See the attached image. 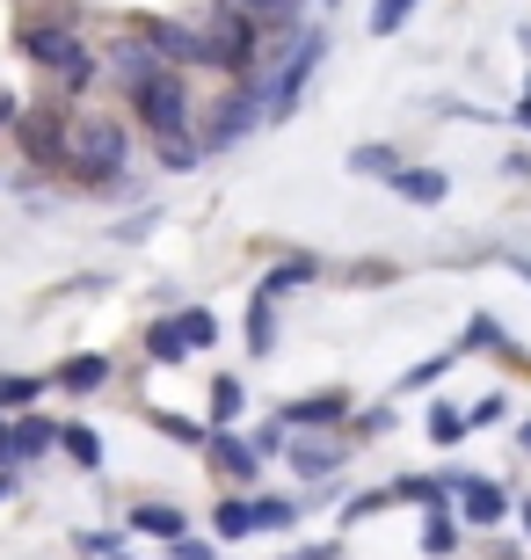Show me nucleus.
<instances>
[{
    "instance_id": "obj_1",
    "label": "nucleus",
    "mask_w": 531,
    "mask_h": 560,
    "mask_svg": "<svg viewBox=\"0 0 531 560\" xmlns=\"http://www.w3.org/2000/svg\"><path fill=\"white\" fill-rule=\"evenodd\" d=\"M8 51L37 66L44 88L66 103H88L103 88V44H88V22H8Z\"/></svg>"
},
{
    "instance_id": "obj_2",
    "label": "nucleus",
    "mask_w": 531,
    "mask_h": 560,
    "mask_svg": "<svg viewBox=\"0 0 531 560\" xmlns=\"http://www.w3.org/2000/svg\"><path fill=\"white\" fill-rule=\"evenodd\" d=\"M131 145H139V125L124 109H73V139H66V175L81 197H109L117 175H131Z\"/></svg>"
},
{
    "instance_id": "obj_3",
    "label": "nucleus",
    "mask_w": 531,
    "mask_h": 560,
    "mask_svg": "<svg viewBox=\"0 0 531 560\" xmlns=\"http://www.w3.org/2000/svg\"><path fill=\"white\" fill-rule=\"evenodd\" d=\"M255 131H269V66L263 73H241V81H219L211 103H197V145H205V161L247 145Z\"/></svg>"
},
{
    "instance_id": "obj_4",
    "label": "nucleus",
    "mask_w": 531,
    "mask_h": 560,
    "mask_svg": "<svg viewBox=\"0 0 531 560\" xmlns=\"http://www.w3.org/2000/svg\"><path fill=\"white\" fill-rule=\"evenodd\" d=\"M124 117L139 125L146 145H161V139H197V73H183V66L153 73L146 88H131V95H124Z\"/></svg>"
},
{
    "instance_id": "obj_5",
    "label": "nucleus",
    "mask_w": 531,
    "mask_h": 560,
    "mask_svg": "<svg viewBox=\"0 0 531 560\" xmlns=\"http://www.w3.org/2000/svg\"><path fill=\"white\" fill-rule=\"evenodd\" d=\"M73 109L66 95H51L44 88L37 103H22L15 131H8V145H15V161L30 167V175H66V139H73Z\"/></svg>"
},
{
    "instance_id": "obj_6",
    "label": "nucleus",
    "mask_w": 531,
    "mask_h": 560,
    "mask_svg": "<svg viewBox=\"0 0 531 560\" xmlns=\"http://www.w3.org/2000/svg\"><path fill=\"white\" fill-rule=\"evenodd\" d=\"M321 66H327V30L307 22L299 44L269 66V125H291V117H299V103L313 95V73H321Z\"/></svg>"
},
{
    "instance_id": "obj_7",
    "label": "nucleus",
    "mask_w": 531,
    "mask_h": 560,
    "mask_svg": "<svg viewBox=\"0 0 531 560\" xmlns=\"http://www.w3.org/2000/svg\"><path fill=\"white\" fill-rule=\"evenodd\" d=\"M131 22H139L146 37H153V51H161L168 66H183V73H211L205 8H197V15H161V8H131Z\"/></svg>"
},
{
    "instance_id": "obj_8",
    "label": "nucleus",
    "mask_w": 531,
    "mask_h": 560,
    "mask_svg": "<svg viewBox=\"0 0 531 560\" xmlns=\"http://www.w3.org/2000/svg\"><path fill=\"white\" fill-rule=\"evenodd\" d=\"M153 73H168V59L153 51V37H146L139 22L124 15V30H109V37H103V81L117 88V103H124V95H131V88H146Z\"/></svg>"
},
{
    "instance_id": "obj_9",
    "label": "nucleus",
    "mask_w": 531,
    "mask_h": 560,
    "mask_svg": "<svg viewBox=\"0 0 531 560\" xmlns=\"http://www.w3.org/2000/svg\"><path fill=\"white\" fill-rule=\"evenodd\" d=\"M445 488H451V510H459V524H466V532H495V524L517 510L510 488H503L495 474H466V466H445Z\"/></svg>"
},
{
    "instance_id": "obj_10",
    "label": "nucleus",
    "mask_w": 531,
    "mask_h": 560,
    "mask_svg": "<svg viewBox=\"0 0 531 560\" xmlns=\"http://www.w3.org/2000/svg\"><path fill=\"white\" fill-rule=\"evenodd\" d=\"M349 458H357V444L343 430H291L285 466H291V480H335Z\"/></svg>"
},
{
    "instance_id": "obj_11",
    "label": "nucleus",
    "mask_w": 531,
    "mask_h": 560,
    "mask_svg": "<svg viewBox=\"0 0 531 560\" xmlns=\"http://www.w3.org/2000/svg\"><path fill=\"white\" fill-rule=\"evenodd\" d=\"M51 452H59V416H44V408L0 416V466H37Z\"/></svg>"
},
{
    "instance_id": "obj_12",
    "label": "nucleus",
    "mask_w": 531,
    "mask_h": 560,
    "mask_svg": "<svg viewBox=\"0 0 531 560\" xmlns=\"http://www.w3.org/2000/svg\"><path fill=\"white\" fill-rule=\"evenodd\" d=\"M205 466H211V480H226V488L255 495V488H263V466H269V458L255 452L241 430H211V436H205Z\"/></svg>"
},
{
    "instance_id": "obj_13",
    "label": "nucleus",
    "mask_w": 531,
    "mask_h": 560,
    "mask_svg": "<svg viewBox=\"0 0 531 560\" xmlns=\"http://www.w3.org/2000/svg\"><path fill=\"white\" fill-rule=\"evenodd\" d=\"M349 416H357L349 386H313V394H291L285 408H277V422H285V430H343Z\"/></svg>"
},
{
    "instance_id": "obj_14",
    "label": "nucleus",
    "mask_w": 531,
    "mask_h": 560,
    "mask_svg": "<svg viewBox=\"0 0 531 560\" xmlns=\"http://www.w3.org/2000/svg\"><path fill=\"white\" fill-rule=\"evenodd\" d=\"M117 378V364H109L103 350H73V357H59L51 364V394H66V400H95Z\"/></svg>"
},
{
    "instance_id": "obj_15",
    "label": "nucleus",
    "mask_w": 531,
    "mask_h": 560,
    "mask_svg": "<svg viewBox=\"0 0 531 560\" xmlns=\"http://www.w3.org/2000/svg\"><path fill=\"white\" fill-rule=\"evenodd\" d=\"M139 357L153 364V372H183L197 350L183 342V320H175V313H161V320H146V328H139Z\"/></svg>"
},
{
    "instance_id": "obj_16",
    "label": "nucleus",
    "mask_w": 531,
    "mask_h": 560,
    "mask_svg": "<svg viewBox=\"0 0 531 560\" xmlns=\"http://www.w3.org/2000/svg\"><path fill=\"white\" fill-rule=\"evenodd\" d=\"M386 189L401 197V205H415V211H437V205L451 197V175H445L437 161H408V167H401V175H393Z\"/></svg>"
},
{
    "instance_id": "obj_17",
    "label": "nucleus",
    "mask_w": 531,
    "mask_h": 560,
    "mask_svg": "<svg viewBox=\"0 0 531 560\" xmlns=\"http://www.w3.org/2000/svg\"><path fill=\"white\" fill-rule=\"evenodd\" d=\"M277 299H269L263 284L247 291V306H241V342H247V357H277Z\"/></svg>"
},
{
    "instance_id": "obj_18",
    "label": "nucleus",
    "mask_w": 531,
    "mask_h": 560,
    "mask_svg": "<svg viewBox=\"0 0 531 560\" xmlns=\"http://www.w3.org/2000/svg\"><path fill=\"white\" fill-rule=\"evenodd\" d=\"M263 524H255V495H241V488H226L219 502H211V539L219 546H241V539H255Z\"/></svg>"
},
{
    "instance_id": "obj_19",
    "label": "nucleus",
    "mask_w": 531,
    "mask_h": 560,
    "mask_svg": "<svg viewBox=\"0 0 531 560\" xmlns=\"http://www.w3.org/2000/svg\"><path fill=\"white\" fill-rule=\"evenodd\" d=\"M321 277H327V262H321V255L291 248V255H277V262L263 270V291H269V299H285V291H307V284H321Z\"/></svg>"
},
{
    "instance_id": "obj_20",
    "label": "nucleus",
    "mask_w": 531,
    "mask_h": 560,
    "mask_svg": "<svg viewBox=\"0 0 531 560\" xmlns=\"http://www.w3.org/2000/svg\"><path fill=\"white\" fill-rule=\"evenodd\" d=\"M124 532H139V539H183L189 532V510H175V502H131L124 510Z\"/></svg>"
},
{
    "instance_id": "obj_21",
    "label": "nucleus",
    "mask_w": 531,
    "mask_h": 560,
    "mask_svg": "<svg viewBox=\"0 0 531 560\" xmlns=\"http://www.w3.org/2000/svg\"><path fill=\"white\" fill-rule=\"evenodd\" d=\"M241 416H247V378L241 372H211L205 422H211V430H241Z\"/></svg>"
},
{
    "instance_id": "obj_22",
    "label": "nucleus",
    "mask_w": 531,
    "mask_h": 560,
    "mask_svg": "<svg viewBox=\"0 0 531 560\" xmlns=\"http://www.w3.org/2000/svg\"><path fill=\"white\" fill-rule=\"evenodd\" d=\"M343 167H349V175H365V183H393V175L408 167V153H401L393 139H365V145H349Z\"/></svg>"
},
{
    "instance_id": "obj_23",
    "label": "nucleus",
    "mask_w": 531,
    "mask_h": 560,
    "mask_svg": "<svg viewBox=\"0 0 531 560\" xmlns=\"http://www.w3.org/2000/svg\"><path fill=\"white\" fill-rule=\"evenodd\" d=\"M459 357L466 350H437V357H423V364H408V372L393 378V400H415V394H437L451 372H459Z\"/></svg>"
},
{
    "instance_id": "obj_24",
    "label": "nucleus",
    "mask_w": 531,
    "mask_h": 560,
    "mask_svg": "<svg viewBox=\"0 0 531 560\" xmlns=\"http://www.w3.org/2000/svg\"><path fill=\"white\" fill-rule=\"evenodd\" d=\"M423 436L437 444V452H459V444L473 436V422H466L459 400H429V408H423Z\"/></svg>"
},
{
    "instance_id": "obj_25",
    "label": "nucleus",
    "mask_w": 531,
    "mask_h": 560,
    "mask_svg": "<svg viewBox=\"0 0 531 560\" xmlns=\"http://www.w3.org/2000/svg\"><path fill=\"white\" fill-rule=\"evenodd\" d=\"M459 350L466 357H517L510 328L495 320V313H466V328H459Z\"/></svg>"
},
{
    "instance_id": "obj_26",
    "label": "nucleus",
    "mask_w": 531,
    "mask_h": 560,
    "mask_svg": "<svg viewBox=\"0 0 531 560\" xmlns=\"http://www.w3.org/2000/svg\"><path fill=\"white\" fill-rule=\"evenodd\" d=\"M401 430V400H371V408H357V416L343 422V436L365 452V444H379V436H393Z\"/></svg>"
},
{
    "instance_id": "obj_27",
    "label": "nucleus",
    "mask_w": 531,
    "mask_h": 560,
    "mask_svg": "<svg viewBox=\"0 0 531 560\" xmlns=\"http://www.w3.org/2000/svg\"><path fill=\"white\" fill-rule=\"evenodd\" d=\"M459 539H466V524H459V510H451V502L423 510V553L429 560H451V553H459Z\"/></svg>"
},
{
    "instance_id": "obj_28",
    "label": "nucleus",
    "mask_w": 531,
    "mask_h": 560,
    "mask_svg": "<svg viewBox=\"0 0 531 560\" xmlns=\"http://www.w3.org/2000/svg\"><path fill=\"white\" fill-rule=\"evenodd\" d=\"M51 394V372H8L0 364V416H22V408H37Z\"/></svg>"
},
{
    "instance_id": "obj_29",
    "label": "nucleus",
    "mask_w": 531,
    "mask_h": 560,
    "mask_svg": "<svg viewBox=\"0 0 531 560\" xmlns=\"http://www.w3.org/2000/svg\"><path fill=\"white\" fill-rule=\"evenodd\" d=\"M59 452L81 466V474H103V430L95 422H59Z\"/></svg>"
},
{
    "instance_id": "obj_30",
    "label": "nucleus",
    "mask_w": 531,
    "mask_h": 560,
    "mask_svg": "<svg viewBox=\"0 0 531 560\" xmlns=\"http://www.w3.org/2000/svg\"><path fill=\"white\" fill-rule=\"evenodd\" d=\"M393 502L437 510V502H451V488H445V474H393Z\"/></svg>"
},
{
    "instance_id": "obj_31",
    "label": "nucleus",
    "mask_w": 531,
    "mask_h": 560,
    "mask_svg": "<svg viewBox=\"0 0 531 560\" xmlns=\"http://www.w3.org/2000/svg\"><path fill=\"white\" fill-rule=\"evenodd\" d=\"M343 284L349 291H386V284H401V262H386V255H357L343 270Z\"/></svg>"
},
{
    "instance_id": "obj_32",
    "label": "nucleus",
    "mask_w": 531,
    "mask_h": 560,
    "mask_svg": "<svg viewBox=\"0 0 531 560\" xmlns=\"http://www.w3.org/2000/svg\"><path fill=\"white\" fill-rule=\"evenodd\" d=\"M415 15H423V0H371L365 30H371V37H401V30H408Z\"/></svg>"
},
{
    "instance_id": "obj_33",
    "label": "nucleus",
    "mask_w": 531,
    "mask_h": 560,
    "mask_svg": "<svg viewBox=\"0 0 531 560\" xmlns=\"http://www.w3.org/2000/svg\"><path fill=\"white\" fill-rule=\"evenodd\" d=\"M153 167H161V175H197V167H205V145L197 139H161L153 145Z\"/></svg>"
},
{
    "instance_id": "obj_34",
    "label": "nucleus",
    "mask_w": 531,
    "mask_h": 560,
    "mask_svg": "<svg viewBox=\"0 0 531 560\" xmlns=\"http://www.w3.org/2000/svg\"><path fill=\"white\" fill-rule=\"evenodd\" d=\"M153 430H161L168 444H183V452H205L211 422H197V416H168V408H153Z\"/></svg>"
},
{
    "instance_id": "obj_35",
    "label": "nucleus",
    "mask_w": 531,
    "mask_h": 560,
    "mask_svg": "<svg viewBox=\"0 0 531 560\" xmlns=\"http://www.w3.org/2000/svg\"><path fill=\"white\" fill-rule=\"evenodd\" d=\"M161 219H168L161 205H139L131 219H117V226H109V241H117V248H139V241H153V233H161Z\"/></svg>"
},
{
    "instance_id": "obj_36",
    "label": "nucleus",
    "mask_w": 531,
    "mask_h": 560,
    "mask_svg": "<svg viewBox=\"0 0 531 560\" xmlns=\"http://www.w3.org/2000/svg\"><path fill=\"white\" fill-rule=\"evenodd\" d=\"M175 320H183L189 350H219V313H211V306H175Z\"/></svg>"
},
{
    "instance_id": "obj_37",
    "label": "nucleus",
    "mask_w": 531,
    "mask_h": 560,
    "mask_svg": "<svg viewBox=\"0 0 531 560\" xmlns=\"http://www.w3.org/2000/svg\"><path fill=\"white\" fill-rule=\"evenodd\" d=\"M15 8V22H88L81 0H8Z\"/></svg>"
},
{
    "instance_id": "obj_38",
    "label": "nucleus",
    "mask_w": 531,
    "mask_h": 560,
    "mask_svg": "<svg viewBox=\"0 0 531 560\" xmlns=\"http://www.w3.org/2000/svg\"><path fill=\"white\" fill-rule=\"evenodd\" d=\"M379 510H393V488H357V495H343V524L357 532L365 517H379Z\"/></svg>"
},
{
    "instance_id": "obj_39",
    "label": "nucleus",
    "mask_w": 531,
    "mask_h": 560,
    "mask_svg": "<svg viewBox=\"0 0 531 560\" xmlns=\"http://www.w3.org/2000/svg\"><path fill=\"white\" fill-rule=\"evenodd\" d=\"M299 510H307V502H291V495H255V524H263V532H291Z\"/></svg>"
},
{
    "instance_id": "obj_40",
    "label": "nucleus",
    "mask_w": 531,
    "mask_h": 560,
    "mask_svg": "<svg viewBox=\"0 0 531 560\" xmlns=\"http://www.w3.org/2000/svg\"><path fill=\"white\" fill-rule=\"evenodd\" d=\"M73 546H81L88 560H131V553H124V539H117V532H95V524H88V532H73Z\"/></svg>"
},
{
    "instance_id": "obj_41",
    "label": "nucleus",
    "mask_w": 531,
    "mask_h": 560,
    "mask_svg": "<svg viewBox=\"0 0 531 560\" xmlns=\"http://www.w3.org/2000/svg\"><path fill=\"white\" fill-rule=\"evenodd\" d=\"M503 416H510V394H503V386H488V394H481V400L466 408V422H473V430H495Z\"/></svg>"
},
{
    "instance_id": "obj_42",
    "label": "nucleus",
    "mask_w": 531,
    "mask_h": 560,
    "mask_svg": "<svg viewBox=\"0 0 531 560\" xmlns=\"http://www.w3.org/2000/svg\"><path fill=\"white\" fill-rule=\"evenodd\" d=\"M247 444H255L263 458H285V452H291V430H285L277 416H269V422H255V430H247Z\"/></svg>"
},
{
    "instance_id": "obj_43",
    "label": "nucleus",
    "mask_w": 531,
    "mask_h": 560,
    "mask_svg": "<svg viewBox=\"0 0 531 560\" xmlns=\"http://www.w3.org/2000/svg\"><path fill=\"white\" fill-rule=\"evenodd\" d=\"M168 560H219V539H168Z\"/></svg>"
},
{
    "instance_id": "obj_44",
    "label": "nucleus",
    "mask_w": 531,
    "mask_h": 560,
    "mask_svg": "<svg viewBox=\"0 0 531 560\" xmlns=\"http://www.w3.org/2000/svg\"><path fill=\"white\" fill-rule=\"evenodd\" d=\"M503 175H510V183H531V145H510V153H503Z\"/></svg>"
},
{
    "instance_id": "obj_45",
    "label": "nucleus",
    "mask_w": 531,
    "mask_h": 560,
    "mask_svg": "<svg viewBox=\"0 0 531 560\" xmlns=\"http://www.w3.org/2000/svg\"><path fill=\"white\" fill-rule=\"evenodd\" d=\"M495 262L517 277V284H531V255H517V248H495Z\"/></svg>"
},
{
    "instance_id": "obj_46",
    "label": "nucleus",
    "mask_w": 531,
    "mask_h": 560,
    "mask_svg": "<svg viewBox=\"0 0 531 560\" xmlns=\"http://www.w3.org/2000/svg\"><path fill=\"white\" fill-rule=\"evenodd\" d=\"M15 117H22V95H15V88H0V139L15 131Z\"/></svg>"
},
{
    "instance_id": "obj_47",
    "label": "nucleus",
    "mask_w": 531,
    "mask_h": 560,
    "mask_svg": "<svg viewBox=\"0 0 531 560\" xmlns=\"http://www.w3.org/2000/svg\"><path fill=\"white\" fill-rule=\"evenodd\" d=\"M285 560H343V546H335V539H321V546H291Z\"/></svg>"
},
{
    "instance_id": "obj_48",
    "label": "nucleus",
    "mask_w": 531,
    "mask_h": 560,
    "mask_svg": "<svg viewBox=\"0 0 531 560\" xmlns=\"http://www.w3.org/2000/svg\"><path fill=\"white\" fill-rule=\"evenodd\" d=\"M22 495V466H0V502H15Z\"/></svg>"
},
{
    "instance_id": "obj_49",
    "label": "nucleus",
    "mask_w": 531,
    "mask_h": 560,
    "mask_svg": "<svg viewBox=\"0 0 531 560\" xmlns=\"http://www.w3.org/2000/svg\"><path fill=\"white\" fill-rule=\"evenodd\" d=\"M510 125H531V73H524V95H517V109H510Z\"/></svg>"
},
{
    "instance_id": "obj_50",
    "label": "nucleus",
    "mask_w": 531,
    "mask_h": 560,
    "mask_svg": "<svg viewBox=\"0 0 531 560\" xmlns=\"http://www.w3.org/2000/svg\"><path fill=\"white\" fill-rule=\"evenodd\" d=\"M517 452H524V458H531V416H524V422H517Z\"/></svg>"
},
{
    "instance_id": "obj_51",
    "label": "nucleus",
    "mask_w": 531,
    "mask_h": 560,
    "mask_svg": "<svg viewBox=\"0 0 531 560\" xmlns=\"http://www.w3.org/2000/svg\"><path fill=\"white\" fill-rule=\"evenodd\" d=\"M517 51H524V59H531V22H517Z\"/></svg>"
},
{
    "instance_id": "obj_52",
    "label": "nucleus",
    "mask_w": 531,
    "mask_h": 560,
    "mask_svg": "<svg viewBox=\"0 0 531 560\" xmlns=\"http://www.w3.org/2000/svg\"><path fill=\"white\" fill-rule=\"evenodd\" d=\"M517 524H524V539H531V495H524V502H517Z\"/></svg>"
},
{
    "instance_id": "obj_53",
    "label": "nucleus",
    "mask_w": 531,
    "mask_h": 560,
    "mask_svg": "<svg viewBox=\"0 0 531 560\" xmlns=\"http://www.w3.org/2000/svg\"><path fill=\"white\" fill-rule=\"evenodd\" d=\"M510 364H517V372H531V357H524V350H517V357H510Z\"/></svg>"
},
{
    "instance_id": "obj_54",
    "label": "nucleus",
    "mask_w": 531,
    "mask_h": 560,
    "mask_svg": "<svg viewBox=\"0 0 531 560\" xmlns=\"http://www.w3.org/2000/svg\"><path fill=\"white\" fill-rule=\"evenodd\" d=\"M321 8H349V0H321Z\"/></svg>"
},
{
    "instance_id": "obj_55",
    "label": "nucleus",
    "mask_w": 531,
    "mask_h": 560,
    "mask_svg": "<svg viewBox=\"0 0 531 560\" xmlns=\"http://www.w3.org/2000/svg\"><path fill=\"white\" fill-rule=\"evenodd\" d=\"M524 131H531V125H524Z\"/></svg>"
}]
</instances>
